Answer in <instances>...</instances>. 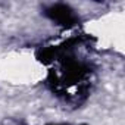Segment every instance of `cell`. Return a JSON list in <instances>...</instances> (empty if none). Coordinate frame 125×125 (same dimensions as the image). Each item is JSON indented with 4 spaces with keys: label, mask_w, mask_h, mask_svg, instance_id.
<instances>
[{
    "label": "cell",
    "mask_w": 125,
    "mask_h": 125,
    "mask_svg": "<svg viewBox=\"0 0 125 125\" xmlns=\"http://www.w3.org/2000/svg\"><path fill=\"white\" fill-rule=\"evenodd\" d=\"M52 16L62 22H71L72 21V12L66 6H56L52 9Z\"/></svg>",
    "instance_id": "1"
}]
</instances>
